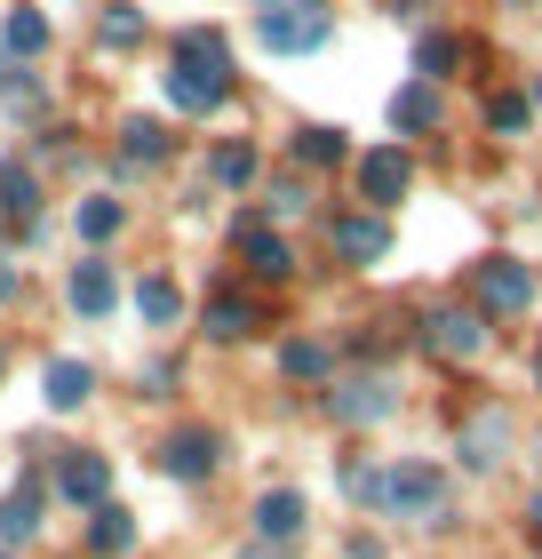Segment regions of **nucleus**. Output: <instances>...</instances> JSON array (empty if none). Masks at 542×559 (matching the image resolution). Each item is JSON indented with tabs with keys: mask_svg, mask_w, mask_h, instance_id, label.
<instances>
[{
	"mask_svg": "<svg viewBox=\"0 0 542 559\" xmlns=\"http://www.w3.org/2000/svg\"><path fill=\"white\" fill-rule=\"evenodd\" d=\"M248 176H255V144H216V152H208V185L240 192Z\"/></svg>",
	"mask_w": 542,
	"mask_h": 559,
	"instance_id": "5701e85b",
	"label": "nucleus"
},
{
	"mask_svg": "<svg viewBox=\"0 0 542 559\" xmlns=\"http://www.w3.org/2000/svg\"><path fill=\"white\" fill-rule=\"evenodd\" d=\"M255 328H264V304L255 296H208V336L240 344V336H255Z\"/></svg>",
	"mask_w": 542,
	"mask_h": 559,
	"instance_id": "dca6fc26",
	"label": "nucleus"
},
{
	"mask_svg": "<svg viewBox=\"0 0 542 559\" xmlns=\"http://www.w3.org/2000/svg\"><path fill=\"white\" fill-rule=\"evenodd\" d=\"M57 488H64V503H81V512H96V503H112V464H105V455H64Z\"/></svg>",
	"mask_w": 542,
	"mask_h": 559,
	"instance_id": "9b49d317",
	"label": "nucleus"
},
{
	"mask_svg": "<svg viewBox=\"0 0 542 559\" xmlns=\"http://www.w3.org/2000/svg\"><path fill=\"white\" fill-rule=\"evenodd\" d=\"M168 96H176L184 112H216V105H224V88H216V81H200V72H184V64L168 72Z\"/></svg>",
	"mask_w": 542,
	"mask_h": 559,
	"instance_id": "cd10ccee",
	"label": "nucleus"
},
{
	"mask_svg": "<svg viewBox=\"0 0 542 559\" xmlns=\"http://www.w3.org/2000/svg\"><path fill=\"white\" fill-rule=\"evenodd\" d=\"M455 64H462V40H455V33H423V40H415V72H423L431 88L447 81Z\"/></svg>",
	"mask_w": 542,
	"mask_h": 559,
	"instance_id": "4be33fe9",
	"label": "nucleus"
},
{
	"mask_svg": "<svg viewBox=\"0 0 542 559\" xmlns=\"http://www.w3.org/2000/svg\"><path fill=\"white\" fill-rule=\"evenodd\" d=\"M9 296H16V264H9V257H0V304H9Z\"/></svg>",
	"mask_w": 542,
	"mask_h": 559,
	"instance_id": "2f4dec72",
	"label": "nucleus"
},
{
	"mask_svg": "<svg viewBox=\"0 0 542 559\" xmlns=\"http://www.w3.org/2000/svg\"><path fill=\"white\" fill-rule=\"evenodd\" d=\"M120 160H168V129H160V120H128V129H120Z\"/></svg>",
	"mask_w": 542,
	"mask_h": 559,
	"instance_id": "b1692460",
	"label": "nucleus"
},
{
	"mask_svg": "<svg viewBox=\"0 0 542 559\" xmlns=\"http://www.w3.org/2000/svg\"><path fill=\"white\" fill-rule=\"evenodd\" d=\"M327 248H335L344 264H383L392 224H383V216H327Z\"/></svg>",
	"mask_w": 542,
	"mask_h": 559,
	"instance_id": "423d86ee",
	"label": "nucleus"
},
{
	"mask_svg": "<svg viewBox=\"0 0 542 559\" xmlns=\"http://www.w3.org/2000/svg\"><path fill=\"white\" fill-rule=\"evenodd\" d=\"M72 224H81V240H112L128 224V209H120V200H81V216H72Z\"/></svg>",
	"mask_w": 542,
	"mask_h": 559,
	"instance_id": "c85d7f7f",
	"label": "nucleus"
},
{
	"mask_svg": "<svg viewBox=\"0 0 542 559\" xmlns=\"http://www.w3.org/2000/svg\"><path fill=\"white\" fill-rule=\"evenodd\" d=\"M375 512H392V520H438L447 512V472L438 464H392V472H375Z\"/></svg>",
	"mask_w": 542,
	"mask_h": 559,
	"instance_id": "f257e3e1",
	"label": "nucleus"
},
{
	"mask_svg": "<svg viewBox=\"0 0 542 559\" xmlns=\"http://www.w3.org/2000/svg\"><path fill=\"white\" fill-rule=\"evenodd\" d=\"M527 536H542V496L527 503Z\"/></svg>",
	"mask_w": 542,
	"mask_h": 559,
	"instance_id": "72a5a7b5",
	"label": "nucleus"
},
{
	"mask_svg": "<svg viewBox=\"0 0 542 559\" xmlns=\"http://www.w3.org/2000/svg\"><path fill=\"white\" fill-rule=\"evenodd\" d=\"M240 264H248L255 280H288V272H296V248L279 240L264 216H248V224H240Z\"/></svg>",
	"mask_w": 542,
	"mask_h": 559,
	"instance_id": "1a4fd4ad",
	"label": "nucleus"
},
{
	"mask_svg": "<svg viewBox=\"0 0 542 559\" xmlns=\"http://www.w3.org/2000/svg\"><path fill=\"white\" fill-rule=\"evenodd\" d=\"M534 376H542V360H534Z\"/></svg>",
	"mask_w": 542,
	"mask_h": 559,
	"instance_id": "4c0bfd02",
	"label": "nucleus"
},
{
	"mask_svg": "<svg viewBox=\"0 0 542 559\" xmlns=\"http://www.w3.org/2000/svg\"><path fill=\"white\" fill-rule=\"evenodd\" d=\"M128 544H136V520H128L120 503H96V512H88V551H105V559H120Z\"/></svg>",
	"mask_w": 542,
	"mask_h": 559,
	"instance_id": "6ab92c4d",
	"label": "nucleus"
},
{
	"mask_svg": "<svg viewBox=\"0 0 542 559\" xmlns=\"http://www.w3.org/2000/svg\"><path fill=\"white\" fill-rule=\"evenodd\" d=\"M136 312H144L152 328H176V320H184V296H176V280H144V288H136Z\"/></svg>",
	"mask_w": 542,
	"mask_h": 559,
	"instance_id": "a878e982",
	"label": "nucleus"
},
{
	"mask_svg": "<svg viewBox=\"0 0 542 559\" xmlns=\"http://www.w3.org/2000/svg\"><path fill=\"white\" fill-rule=\"evenodd\" d=\"M527 112H534L527 96H495V105H486V129H495V136H519V129H527Z\"/></svg>",
	"mask_w": 542,
	"mask_h": 559,
	"instance_id": "7c9ffc66",
	"label": "nucleus"
},
{
	"mask_svg": "<svg viewBox=\"0 0 542 559\" xmlns=\"http://www.w3.org/2000/svg\"><path fill=\"white\" fill-rule=\"evenodd\" d=\"M0 48H9V57H40V48H48V24H40L33 9H9V24H0Z\"/></svg>",
	"mask_w": 542,
	"mask_h": 559,
	"instance_id": "393cba45",
	"label": "nucleus"
},
{
	"mask_svg": "<svg viewBox=\"0 0 542 559\" xmlns=\"http://www.w3.org/2000/svg\"><path fill=\"white\" fill-rule=\"evenodd\" d=\"M438 112H447V105H438V88H431V81H407V88L392 96V129H399V136H431V129H438Z\"/></svg>",
	"mask_w": 542,
	"mask_h": 559,
	"instance_id": "ddd939ff",
	"label": "nucleus"
},
{
	"mask_svg": "<svg viewBox=\"0 0 542 559\" xmlns=\"http://www.w3.org/2000/svg\"><path fill=\"white\" fill-rule=\"evenodd\" d=\"M399 408V384L383 368H359V376H327V416L335 424H383Z\"/></svg>",
	"mask_w": 542,
	"mask_h": 559,
	"instance_id": "7ed1b4c3",
	"label": "nucleus"
},
{
	"mask_svg": "<svg viewBox=\"0 0 542 559\" xmlns=\"http://www.w3.org/2000/svg\"><path fill=\"white\" fill-rule=\"evenodd\" d=\"M471 296H479L486 320H519L534 304V272L519 257H486V264H471Z\"/></svg>",
	"mask_w": 542,
	"mask_h": 559,
	"instance_id": "20e7f679",
	"label": "nucleus"
},
{
	"mask_svg": "<svg viewBox=\"0 0 542 559\" xmlns=\"http://www.w3.org/2000/svg\"><path fill=\"white\" fill-rule=\"evenodd\" d=\"M423 344L438 352V360H479V352H486V312H462V304H447V312L423 320Z\"/></svg>",
	"mask_w": 542,
	"mask_h": 559,
	"instance_id": "39448f33",
	"label": "nucleus"
},
{
	"mask_svg": "<svg viewBox=\"0 0 542 559\" xmlns=\"http://www.w3.org/2000/svg\"><path fill=\"white\" fill-rule=\"evenodd\" d=\"M216 464H224V440H216V431H200V424H192V431H168V448H160V472H168V479H208Z\"/></svg>",
	"mask_w": 542,
	"mask_h": 559,
	"instance_id": "0eeeda50",
	"label": "nucleus"
},
{
	"mask_svg": "<svg viewBox=\"0 0 542 559\" xmlns=\"http://www.w3.org/2000/svg\"><path fill=\"white\" fill-rule=\"evenodd\" d=\"M534 464H542V455H534Z\"/></svg>",
	"mask_w": 542,
	"mask_h": 559,
	"instance_id": "58836bf2",
	"label": "nucleus"
},
{
	"mask_svg": "<svg viewBox=\"0 0 542 559\" xmlns=\"http://www.w3.org/2000/svg\"><path fill=\"white\" fill-rule=\"evenodd\" d=\"M407 152L399 144H383V152H368V160H359V192H368V209H392V200L407 192Z\"/></svg>",
	"mask_w": 542,
	"mask_h": 559,
	"instance_id": "9d476101",
	"label": "nucleus"
},
{
	"mask_svg": "<svg viewBox=\"0 0 542 559\" xmlns=\"http://www.w3.org/2000/svg\"><path fill=\"white\" fill-rule=\"evenodd\" d=\"M303 536V496L296 488H264L255 496V544H296Z\"/></svg>",
	"mask_w": 542,
	"mask_h": 559,
	"instance_id": "f8f14e48",
	"label": "nucleus"
},
{
	"mask_svg": "<svg viewBox=\"0 0 542 559\" xmlns=\"http://www.w3.org/2000/svg\"><path fill=\"white\" fill-rule=\"evenodd\" d=\"M327 33H335V9H320V0H288V9L255 16V40L272 57H312V48H327Z\"/></svg>",
	"mask_w": 542,
	"mask_h": 559,
	"instance_id": "f03ea898",
	"label": "nucleus"
},
{
	"mask_svg": "<svg viewBox=\"0 0 542 559\" xmlns=\"http://www.w3.org/2000/svg\"><path fill=\"white\" fill-rule=\"evenodd\" d=\"M392 9H423V0H392Z\"/></svg>",
	"mask_w": 542,
	"mask_h": 559,
	"instance_id": "c9c22d12",
	"label": "nucleus"
},
{
	"mask_svg": "<svg viewBox=\"0 0 542 559\" xmlns=\"http://www.w3.org/2000/svg\"><path fill=\"white\" fill-rule=\"evenodd\" d=\"M534 105H542V81H534Z\"/></svg>",
	"mask_w": 542,
	"mask_h": 559,
	"instance_id": "e433bc0d",
	"label": "nucleus"
},
{
	"mask_svg": "<svg viewBox=\"0 0 542 559\" xmlns=\"http://www.w3.org/2000/svg\"><path fill=\"white\" fill-rule=\"evenodd\" d=\"M112 264H81V272H72V312H81V320H105L112 312Z\"/></svg>",
	"mask_w": 542,
	"mask_h": 559,
	"instance_id": "a211bd4d",
	"label": "nucleus"
},
{
	"mask_svg": "<svg viewBox=\"0 0 542 559\" xmlns=\"http://www.w3.org/2000/svg\"><path fill=\"white\" fill-rule=\"evenodd\" d=\"M176 64L200 72V81H216V88H231V48H224V33H208V24H184V33H176Z\"/></svg>",
	"mask_w": 542,
	"mask_h": 559,
	"instance_id": "6e6552de",
	"label": "nucleus"
},
{
	"mask_svg": "<svg viewBox=\"0 0 542 559\" xmlns=\"http://www.w3.org/2000/svg\"><path fill=\"white\" fill-rule=\"evenodd\" d=\"M240 559H288V551H279V544H248Z\"/></svg>",
	"mask_w": 542,
	"mask_h": 559,
	"instance_id": "473e14b6",
	"label": "nucleus"
},
{
	"mask_svg": "<svg viewBox=\"0 0 542 559\" xmlns=\"http://www.w3.org/2000/svg\"><path fill=\"white\" fill-rule=\"evenodd\" d=\"M40 472H24L16 479V488L9 496H0V536H9V544H24V536H33V527H40Z\"/></svg>",
	"mask_w": 542,
	"mask_h": 559,
	"instance_id": "4468645a",
	"label": "nucleus"
},
{
	"mask_svg": "<svg viewBox=\"0 0 542 559\" xmlns=\"http://www.w3.org/2000/svg\"><path fill=\"white\" fill-rule=\"evenodd\" d=\"M344 152H351L344 129H303V136H296V160H303V168H344Z\"/></svg>",
	"mask_w": 542,
	"mask_h": 559,
	"instance_id": "bb28decb",
	"label": "nucleus"
},
{
	"mask_svg": "<svg viewBox=\"0 0 542 559\" xmlns=\"http://www.w3.org/2000/svg\"><path fill=\"white\" fill-rule=\"evenodd\" d=\"M255 9H288V0H255Z\"/></svg>",
	"mask_w": 542,
	"mask_h": 559,
	"instance_id": "f704fd0d",
	"label": "nucleus"
},
{
	"mask_svg": "<svg viewBox=\"0 0 542 559\" xmlns=\"http://www.w3.org/2000/svg\"><path fill=\"white\" fill-rule=\"evenodd\" d=\"M40 384H48V408H57V416H72V408H81V400L96 392V376H88L81 360H48V376H40Z\"/></svg>",
	"mask_w": 542,
	"mask_h": 559,
	"instance_id": "f3484780",
	"label": "nucleus"
},
{
	"mask_svg": "<svg viewBox=\"0 0 542 559\" xmlns=\"http://www.w3.org/2000/svg\"><path fill=\"white\" fill-rule=\"evenodd\" d=\"M279 368H288L296 384H320V376H335V352L312 344V336H296V344H279Z\"/></svg>",
	"mask_w": 542,
	"mask_h": 559,
	"instance_id": "412c9836",
	"label": "nucleus"
},
{
	"mask_svg": "<svg viewBox=\"0 0 542 559\" xmlns=\"http://www.w3.org/2000/svg\"><path fill=\"white\" fill-rule=\"evenodd\" d=\"M96 33H105V48H136V40H144V9H128V0H112Z\"/></svg>",
	"mask_w": 542,
	"mask_h": 559,
	"instance_id": "c756f323",
	"label": "nucleus"
},
{
	"mask_svg": "<svg viewBox=\"0 0 542 559\" xmlns=\"http://www.w3.org/2000/svg\"><path fill=\"white\" fill-rule=\"evenodd\" d=\"M503 440H510V424H503V416H479L471 431H462V464H471V472H495V464H503Z\"/></svg>",
	"mask_w": 542,
	"mask_h": 559,
	"instance_id": "aec40b11",
	"label": "nucleus"
},
{
	"mask_svg": "<svg viewBox=\"0 0 542 559\" xmlns=\"http://www.w3.org/2000/svg\"><path fill=\"white\" fill-rule=\"evenodd\" d=\"M0 216H9V224H33L40 216V176L24 160H0Z\"/></svg>",
	"mask_w": 542,
	"mask_h": 559,
	"instance_id": "2eb2a0df",
	"label": "nucleus"
}]
</instances>
